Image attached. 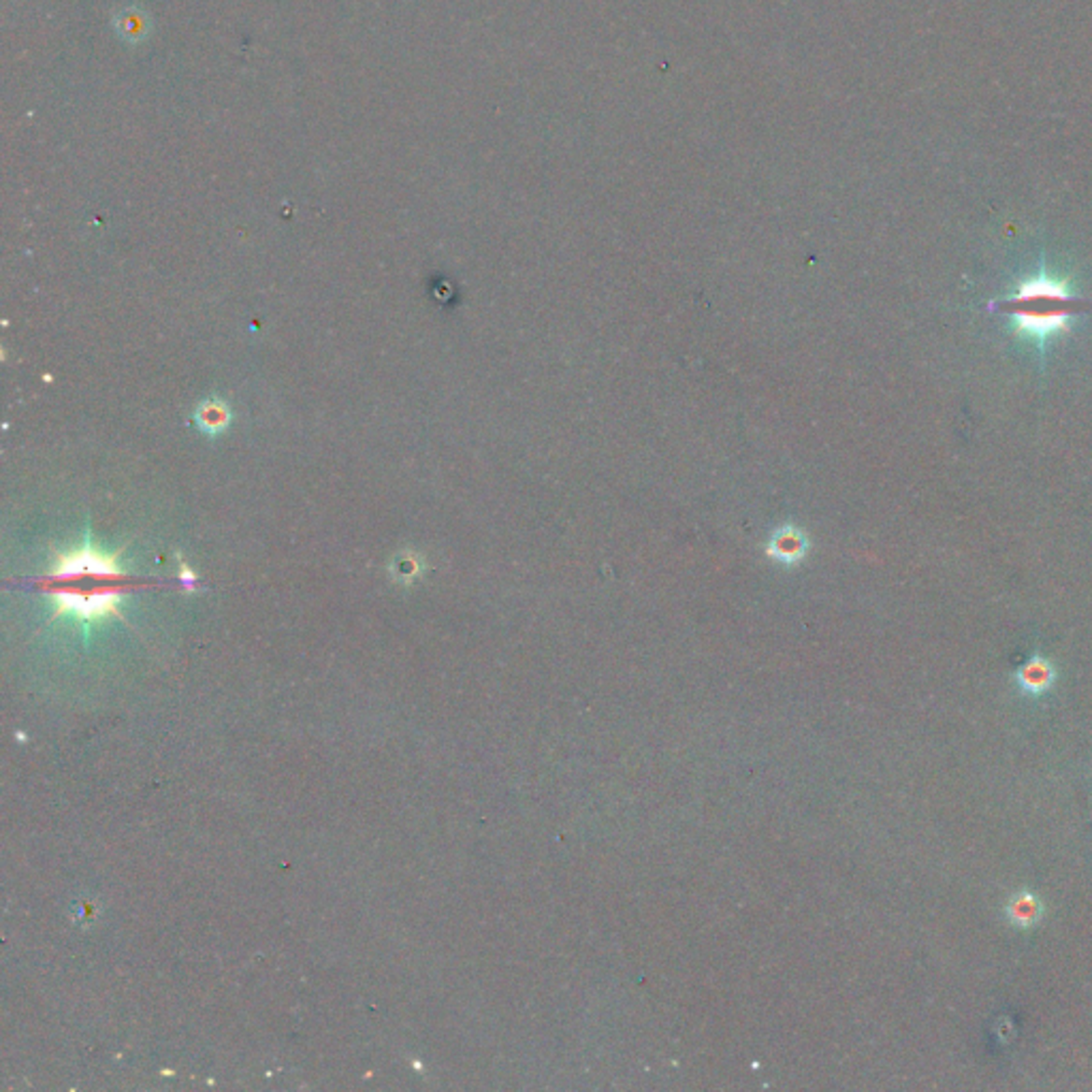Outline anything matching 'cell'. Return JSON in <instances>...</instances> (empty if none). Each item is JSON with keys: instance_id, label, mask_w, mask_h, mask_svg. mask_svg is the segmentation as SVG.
Segmentation results:
<instances>
[{"instance_id": "obj_7", "label": "cell", "mask_w": 1092, "mask_h": 1092, "mask_svg": "<svg viewBox=\"0 0 1092 1092\" xmlns=\"http://www.w3.org/2000/svg\"><path fill=\"white\" fill-rule=\"evenodd\" d=\"M229 421H231L229 408L220 404V401L203 404L199 414H196V423H199V427L203 431H208V434H218V431H223L226 424H229Z\"/></svg>"}, {"instance_id": "obj_1", "label": "cell", "mask_w": 1092, "mask_h": 1092, "mask_svg": "<svg viewBox=\"0 0 1092 1092\" xmlns=\"http://www.w3.org/2000/svg\"><path fill=\"white\" fill-rule=\"evenodd\" d=\"M1075 306L1078 299L1065 280L1039 273L1018 286L1003 309L1018 333L1042 346L1045 339L1063 333L1071 324Z\"/></svg>"}, {"instance_id": "obj_3", "label": "cell", "mask_w": 1092, "mask_h": 1092, "mask_svg": "<svg viewBox=\"0 0 1092 1092\" xmlns=\"http://www.w3.org/2000/svg\"><path fill=\"white\" fill-rule=\"evenodd\" d=\"M51 579H78V576H122V568L116 555L103 553L94 546L83 544L79 549L58 553L51 566Z\"/></svg>"}, {"instance_id": "obj_5", "label": "cell", "mask_w": 1092, "mask_h": 1092, "mask_svg": "<svg viewBox=\"0 0 1092 1092\" xmlns=\"http://www.w3.org/2000/svg\"><path fill=\"white\" fill-rule=\"evenodd\" d=\"M150 15L139 7H128L113 18V26L120 39L128 43H141L150 35Z\"/></svg>"}, {"instance_id": "obj_8", "label": "cell", "mask_w": 1092, "mask_h": 1092, "mask_svg": "<svg viewBox=\"0 0 1092 1092\" xmlns=\"http://www.w3.org/2000/svg\"><path fill=\"white\" fill-rule=\"evenodd\" d=\"M181 579H184V582H186L188 587H193V582H194V576H193V572H191V570H186V568H184V570H181Z\"/></svg>"}, {"instance_id": "obj_2", "label": "cell", "mask_w": 1092, "mask_h": 1092, "mask_svg": "<svg viewBox=\"0 0 1092 1092\" xmlns=\"http://www.w3.org/2000/svg\"><path fill=\"white\" fill-rule=\"evenodd\" d=\"M122 594L120 591H94V594H79V591H56L51 594L54 604V617L71 614L79 621H98L108 617H118Z\"/></svg>"}, {"instance_id": "obj_6", "label": "cell", "mask_w": 1092, "mask_h": 1092, "mask_svg": "<svg viewBox=\"0 0 1092 1092\" xmlns=\"http://www.w3.org/2000/svg\"><path fill=\"white\" fill-rule=\"evenodd\" d=\"M1007 915H1010V920L1015 924V927L1028 928V927H1033V924H1037L1039 915H1042V902L1037 900L1035 894L1018 892L1010 900Z\"/></svg>"}, {"instance_id": "obj_4", "label": "cell", "mask_w": 1092, "mask_h": 1092, "mask_svg": "<svg viewBox=\"0 0 1092 1092\" xmlns=\"http://www.w3.org/2000/svg\"><path fill=\"white\" fill-rule=\"evenodd\" d=\"M1018 682H1020L1024 694H1028V696L1045 694L1054 682L1052 664L1042 655H1033L1018 670Z\"/></svg>"}]
</instances>
